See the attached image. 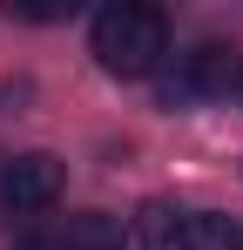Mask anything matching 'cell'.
Listing matches in <instances>:
<instances>
[{
	"mask_svg": "<svg viewBox=\"0 0 243 250\" xmlns=\"http://www.w3.org/2000/svg\"><path fill=\"white\" fill-rule=\"evenodd\" d=\"M61 250H122V216H108V209H81V216H68Z\"/></svg>",
	"mask_w": 243,
	"mask_h": 250,
	"instance_id": "obj_5",
	"label": "cell"
},
{
	"mask_svg": "<svg viewBox=\"0 0 243 250\" xmlns=\"http://www.w3.org/2000/svg\"><path fill=\"white\" fill-rule=\"evenodd\" d=\"M0 169H7V156H0Z\"/></svg>",
	"mask_w": 243,
	"mask_h": 250,
	"instance_id": "obj_8",
	"label": "cell"
},
{
	"mask_svg": "<svg viewBox=\"0 0 243 250\" xmlns=\"http://www.w3.org/2000/svg\"><path fill=\"white\" fill-rule=\"evenodd\" d=\"M243 230L223 216V209H182L176 223V250H237Z\"/></svg>",
	"mask_w": 243,
	"mask_h": 250,
	"instance_id": "obj_4",
	"label": "cell"
},
{
	"mask_svg": "<svg viewBox=\"0 0 243 250\" xmlns=\"http://www.w3.org/2000/svg\"><path fill=\"white\" fill-rule=\"evenodd\" d=\"M237 250H243V244H237Z\"/></svg>",
	"mask_w": 243,
	"mask_h": 250,
	"instance_id": "obj_10",
	"label": "cell"
},
{
	"mask_svg": "<svg viewBox=\"0 0 243 250\" xmlns=\"http://www.w3.org/2000/svg\"><path fill=\"white\" fill-rule=\"evenodd\" d=\"M237 95H243V82H237Z\"/></svg>",
	"mask_w": 243,
	"mask_h": 250,
	"instance_id": "obj_9",
	"label": "cell"
},
{
	"mask_svg": "<svg viewBox=\"0 0 243 250\" xmlns=\"http://www.w3.org/2000/svg\"><path fill=\"white\" fill-rule=\"evenodd\" d=\"M20 250H40V244H20Z\"/></svg>",
	"mask_w": 243,
	"mask_h": 250,
	"instance_id": "obj_7",
	"label": "cell"
},
{
	"mask_svg": "<svg viewBox=\"0 0 243 250\" xmlns=\"http://www.w3.org/2000/svg\"><path fill=\"white\" fill-rule=\"evenodd\" d=\"M162 54H169V21L142 0H122V7H101L95 14V61L122 75V82H142L156 75Z\"/></svg>",
	"mask_w": 243,
	"mask_h": 250,
	"instance_id": "obj_1",
	"label": "cell"
},
{
	"mask_svg": "<svg viewBox=\"0 0 243 250\" xmlns=\"http://www.w3.org/2000/svg\"><path fill=\"white\" fill-rule=\"evenodd\" d=\"M61 196V156H47V149H27V156H7L0 169V203L7 209H47Z\"/></svg>",
	"mask_w": 243,
	"mask_h": 250,
	"instance_id": "obj_3",
	"label": "cell"
},
{
	"mask_svg": "<svg viewBox=\"0 0 243 250\" xmlns=\"http://www.w3.org/2000/svg\"><path fill=\"white\" fill-rule=\"evenodd\" d=\"M176 223H182V209H169V203H142V216H135L142 244H156V250H176Z\"/></svg>",
	"mask_w": 243,
	"mask_h": 250,
	"instance_id": "obj_6",
	"label": "cell"
},
{
	"mask_svg": "<svg viewBox=\"0 0 243 250\" xmlns=\"http://www.w3.org/2000/svg\"><path fill=\"white\" fill-rule=\"evenodd\" d=\"M243 82V54L223 41H202L189 54H176V68L162 75V108H189V102H223Z\"/></svg>",
	"mask_w": 243,
	"mask_h": 250,
	"instance_id": "obj_2",
	"label": "cell"
}]
</instances>
